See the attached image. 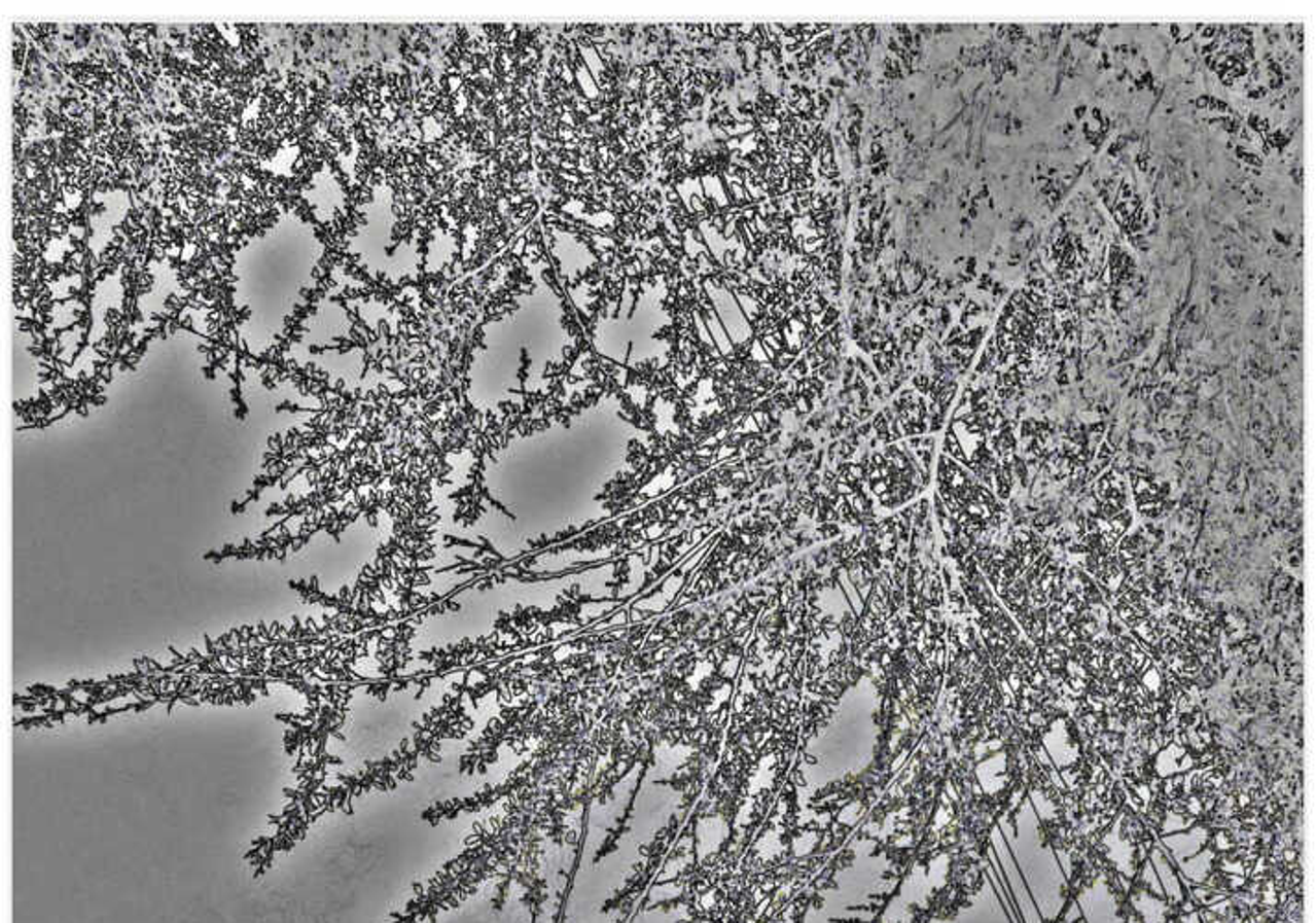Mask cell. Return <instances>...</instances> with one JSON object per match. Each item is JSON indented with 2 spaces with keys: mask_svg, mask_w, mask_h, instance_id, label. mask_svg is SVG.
<instances>
[{
  "mask_svg": "<svg viewBox=\"0 0 1316 923\" xmlns=\"http://www.w3.org/2000/svg\"><path fill=\"white\" fill-rule=\"evenodd\" d=\"M1053 643H1057V645L1047 646V655L1043 658V662H1045V669H1047L1048 674L1055 678L1057 674L1058 676H1062V673L1069 669V667H1067L1066 660L1069 648H1067L1066 643H1060L1057 639H1055ZM1088 660H1090V646L1086 648V654H1083L1082 658H1078L1075 664H1073L1075 665V671H1078V673L1066 674V681H1064V685H1062V687H1069V689H1073V687H1088V683H1090V676H1088V674H1090V669H1088Z\"/></svg>",
  "mask_w": 1316,
  "mask_h": 923,
  "instance_id": "cell-1",
  "label": "cell"
}]
</instances>
